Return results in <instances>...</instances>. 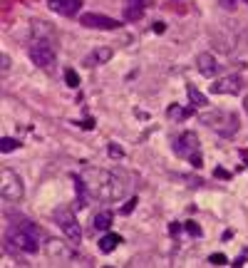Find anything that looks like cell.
<instances>
[{"label":"cell","instance_id":"obj_15","mask_svg":"<svg viewBox=\"0 0 248 268\" xmlns=\"http://www.w3.org/2000/svg\"><path fill=\"white\" fill-rule=\"evenodd\" d=\"M142 15H144V3H127V5H124V20L134 23Z\"/></svg>","mask_w":248,"mask_h":268},{"label":"cell","instance_id":"obj_27","mask_svg":"<svg viewBox=\"0 0 248 268\" xmlns=\"http://www.w3.org/2000/svg\"><path fill=\"white\" fill-rule=\"evenodd\" d=\"M189 162H191L194 167H201V164H203V162H201V154H198V151H196V154H191V157H189Z\"/></svg>","mask_w":248,"mask_h":268},{"label":"cell","instance_id":"obj_21","mask_svg":"<svg viewBox=\"0 0 248 268\" xmlns=\"http://www.w3.org/2000/svg\"><path fill=\"white\" fill-rule=\"evenodd\" d=\"M209 263H211V266H226L228 258H226L223 253H211V256H209Z\"/></svg>","mask_w":248,"mask_h":268},{"label":"cell","instance_id":"obj_10","mask_svg":"<svg viewBox=\"0 0 248 268\" xmlns=\"http://www.w3.org/2000/svg\"><path fill=\"white\" fill-rule=\"evenodd\" d=\"M241 77L238 74H228V77H223V80H216L214 85H211V92L214 95H238L241 92Z\"/></svg>","mask_w":248,"mask_h":268},{"label":"cell","instance_id":"obj_16","mask_svg":"<svg viewBox=\"0 0 248 268\" xmlns=\"http://www.w3.org/2000/svg\"><path fill=\"white\" fill-rule=\"evenodd\" d=\"M186 92H189V99H191V104H194V107H206V104H209L206 95H203V92H198V90H196V85H186Z\"/></svg>","mask_w":248,"mask_h":268},{"label":"cell","instance_id":"obj_31","mask_svg":"<svg viewBox=\"0 0 248 268\" xmlns=\"http://www.w3.org/2000/svg\"><path fill=\"white\" fill-rule=\"evenodd\" d=\"M164 27H167V25H161V23H156V25H154V32H164Z\"/></svg>","mask_w":248,"mask_h":268},{"label":"cell","instance_id":"obj_29","mask_svg":"<svg viewBox=\"0 0 248 268\" xmlns=\"http://www.w3.org/2000/svg\"><path fill=\"white\" fill-rule=\"evenodd\" d=\"M214 174H216V176H219V179H228V176H231V174H228V171H226V169H216V171H214Z\"/></svg>","mask_w":248,"mask_h":268},{"label":"cell","instance_id":"obj_34","mask_svg":"<svg viewBox=\"0 0 248 268\" xmlns=\"http://www.w3.org/2000/svg\"><path fill=\"white\" fill-rule=\"evenodd\" d=\"M246 3H248V0H246Z\"/></svg>","mask_w":248,"mask_h":268},{"label":"cell","instance_id":"obj_30","mask_svg":"<svg viewBox=\"0 0 248 268\" xmlns=\"http://www.w3.org/2000/svg\"><path fill=\"white\" fill-rule=\"evenodd\" d=\"M82 127H85V129H92V127H95V120H85V122H82Z\"/></svg>","mask_w":248,"mask_h":268},{"label":"cell","instance_id":"obj_3","mask_svg":"<svg viewBox=\"0 0 248 268\" xmlns=\"http://www.w3.org/2000/svg\"><path fill=\"white\" fill-rule=\"evenodd\" d=\"M40 239L27 234L25 228H20L18 223H13L8 231H5V244L13 248V251H20V253H37L40 251Z\"/></svg>","mask_w":248,"mask_h":268},{"label":"cell","instance_id":"obj_4","mask_svg":"<svg viewBox=\"0 0 248 268\" xmlns=\"http://www.w3.org/2000/svg\"><path fill=\"white\" fill-rule=\"evenodd\" d=\"M55 221H57V226L62 228V231H65V239H70L72 244H79V241H82V226L77 223L72 209L60 206V209L55 211Z\"/></svg>","mask_w":248,"mask_h":268},{"label":"cell","instance_id":"obj_8","mask_svg":"<svg viewBox=\"0 0 248 268\" xmlns=\"http://www.w3.org/2000/svg\"><path fill=\"white\" fill-rule=\"evenodd\" d=\"M45 253H48L50 261H60V263L74 258L72 248H70L65 241H60V239H48V244H45Z\"/></svg>","mask_w":248,"mask_h":268},{"label":"cell","instance_id":"obj_25","mask_svg":"<svg viewBox=\"0 0 248 268\" xmlns=\"http://www.w3.org/2000/svg\"><path fill=\"white\" fill-rule=\"evenodd\" d=\"M109 154H112V157H124V151H122L117 144H109Z\"/></svg>","mask_w":248,"mask_h":268},{"label":"cell","instance_id":"obj_11","mask_svg":"<svg viewBox=\"0 0 248 268\" xmlns=\"http://www.w3.org/2000/svg\"><path fill=\"white\" fill-rule=\"evenodd\" d=\"M50 8H52L55 13L65 15V18H72V15L79 13L82 0H50Z\"/></svg>","mask_w":248,"mask_h":268},{"label":"cell","instance_id":"obj_9","mask_svg":"<svg viewBox=\"0 0 248 268\" xmlns=\"http://www.w3.org/2000/svg\"><path fill=\"white\" fill-rule=\"evenodd\" d=\"M85 27H95V30H117L119 20L109 18V15H99V13H85L79 18Z\"/></svg>","mask_w":248,"mask_h":268},{"label":"cell","instance_id":"obj_5","mask_svg":"<svg viewBox=\"0 0 248 268\" xmlns=\"http://www.w3.org/2000/svg\"><path fill=\"white\" fill-rule=\"evenodd\" d=\"M27 55H30L32 65L43 67V70H50L55 65V50L48 40H37L35 37V40L30 43V48H27Z\"/></svg>","mask_w":248,"mask_h":268},{"label":"cell","instance_id":"obj_26","mask_svg":"<svg viewBox=\"0 0 248 268\" xmlns=\"http://www.w3.org/2000/svg\"><path fill=\"white\" fill-rule=\"evenodd\" d=\"M0 67H3V72H5L8 67H10V57H8L5 52H3V55H0Z\"/></svg>","mask_w":248,"mask_h":268},{"label":"cell","instance_id":"obj_23","mask_svg":"<svg viewBox=\"0 0 248 268\" xmlns=\"http://www.w3.org/2000/svg\"><path fill=\"white\" fill-rule=\"evenodd\" d=\"M134 206H137V196H132V199L127 201V206H122V214H132Z\"/></svg>","mask_w":248,"mask_h":268},{"label":"cell","instance_id":"obj_33","mask_svg":"<svg viewBox=\"0 0 248 268\" xmlns=\"http://www.w3.org/2000/svg\"><path fill=\"white\" fill-rule=\"evenodd\" d=\"M127 3H144V0H127Z\"/></svg>","mask_w":248,"mask_h":268},{"label":"cell","instance_id":"obj_7","mask_svg":"<svg viewBox=\"0 0 248 268\" xmlns=\"http://www.w3.org/2000/svg\"><path fill=\"white\" fill-rule=\"evenodd\" d=\"M174 151H176L179 157L189 159L191 154H196V151H198V137H196L194 132H184V134H179V137L174 139Z\"/></svg>","mask_w":248,"mask_h":268},{"label":"cell","instance_id":"obj_14","mask_svg":"<svg viewBox=\"0 0 248 268\" xmlns=\"http://www.w3.org/2000/svg\"><path fill=\"white\" fill-rule=\"evenodd\" d=\"M119 244H122V236H119V234H104V236L99 239V251H102V253H112Z\"/></svg>","mask_w":248,"mask_h":268},{"label":"cell","instance_id":"obj_13","mask_svg":"<svg viewBox=\"0 0 248 268\" xmlns=\"http://www.w3.org/2000/svg\"><path fill=\"white\" fill-rule=\"evenodd\" d=\"M198 72L203 74V77H214V74L219 72V65H216V60L209 55V52H203V55H198Z\"/></svg>","mask_w":248,"mask_h":268},{"label":"cell","instance_id":"obj_19","mask_svg":"<svg viewBox=\"0 0 248 268\" xmlns=\"http://www.w3.org/2000/svg\"><path fill=\"white\" fill-rule=\"evenodd\" d=\"M18 146H20V142L13 139V137H3V139H0V151H3V154H8V151H15Z\"/></svg>","mask_w":248,"mask_h":268},{"label":"cell","instance_id":"obj_28","mask_svg":"<svg viewBox=\"0 0 248 268\" xmlns=\"http://www.w3.org/2000/svg\"><path fill=\"white\" fill-rule=\"evenodd\" d=\"M221 5L231 13V10H236V0H221Z\"/></svg>","mask_w":248,"mask_h":268},{"label":"cell","instance_id":"obj_20","mask_svg":"<svg viewBox=\"0 0 248 268\" xmlns=\"http://www.w3.org/2000/svg\"><path fill=\"white\" fill-rule=\"evenodd\" d=\"M65 80H67L70 87H79V74H77L74 70H70V67L65 70Z\"/></svg>","mask_w":248,"mask_h":268},{"label":"cell","instance_id":"obj_22","mask_svg":"<svg viewBox=\"0 0 248 268\" xmlns=\"http://www.w3.org/2000/svg\"><path fill=\"white\" fill-rule=\"evenodd\" d=\"M184 228H186V231H189L194 239H198V236H201V228H198V223H194V221H186V223H184Z\"/></svg>","mask_w":248,"mask_h":268},{"label":"cell","instance_id":"obj_17","mask_svg":"<svg viewBox=\"0 0 248 268\" xmlns=\"http://www.w3.org/2000/svg\"><path fill=\"white\" fill-rule=\"evenodd\" d=\"M167 114H169V120H174V122H184V120H189L191 109H184L181 104H172Z\"/></svg>","mask_w":248,"mask_h":268},{"label":"cell","instance_id":"obj_1","mask_svg":"<svg viewBox=\"0 0 248 268\" xmlns=\"http://www.w3.org/2000/svg\"><path fill=\"white\" fill-rule=\"evenodd\" d=\"M82 181H85L90 196L97 199V201H119L127 194V181L109 169L87 167L82 171Z\"/></svg>","mask_w":248,"mask_h":268},{"label":"cell","instance_id":"obj_2","mask_svg":"<svg viewBox=\"0 0 248 268\" xmlns=\"http://www.w3.org/2000/svg\"><path fill=\"white\" fill-rule=\"evenodd\" d=\"M201 122L206 127H211L214 132L223 134V137H231L238 132V117L233 112H223V109H211V112H203L201 114Z\"/></svg>","mask_w":248,"mask_h":268},{"label":"cell","instance_id":"obj_12","mask_svg":"<svg viewBox=\"0 0 248 268\" xmlns=\"http://www.w3.org/2000/svg\"><path fill=\"white\" fill-rule=\"evenodd\" d=\"M109 60H112V50H109V48H97V50H92L90 55H85L82 65H85V67H99V65L109 62Z\"/></svg>","mask_w":248,"mask_h":268},{"label":"cell","instance_id":"obj_6","mask_svg":"<svg viewBox=\"0 0 248 268\" xmlns=\"http://www.w3.org/2000/svg\"><path fill=\"white\" fill-rule=\"evenodd\" d=\"M3 184H0V196H3V204L5 201H10V204H15V201H20L23 199V181H20V176L13 171V169H3Z\"/></svg>","mask_w":248,"mask_h":268},{"label":"cell","instance_id":"obj_24","mask_svg":"<svg viewBox=\"0 0 248 268\" xmlns=\"http://www.w3.org/2000/svg\"><path fill=\"white\" fill-rule=\"evenodd\" d=\"M246 261H248V248H246V251H243V253H241V256H238V258L231 263V266H243Z\"/></svg>","mask_w":248,"mask_h":268},{"label":"cell","instance_id":"obj_18","mask_svg":"<svg viewBox=\"0 0 248 268\" xmlns=\"http://www.w3.org/2000/svg\"><path fill=\"white\" fill-rule=\"evenodd\" d=\"M109 226H112V211H99L95 216V228L97 231H107Z\"/></svg>","mask_w":248,"mask_h":268},{"label":"cell","instance_id":"obj_32","mask_svg":"<svg viewBox=\"0 0 248 268\" xmlns=\"http://www.w3.org/2000/svg\"><path fill=\"white\" fill-rule=\"evenodd\" d=\"M243 109H246V112H248V97H246V99H243Z\"/></svg>","mask_w":248,"mask_h":268}]
</instances>
